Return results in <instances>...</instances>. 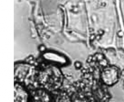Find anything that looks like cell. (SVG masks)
Returning a JSON list of instances; mask_svg holds the SVG:
<instances>
[{
    "instance_id": "6da1fadb",
    "label": "cell",
    "mask_w": 124,
    "mask_h": 102,
    "mask_svg": "<svg viewBox=\"0 0 124 102\" xmlns=\"http://www.w3.org/2000/svg\"><path fill=\"white\" fill-rule=\"evenodd\" d=\"M117 71L112 68H108L104 71L102 74V79L108 84L114 83L117 79Z\"/></svg>"
}]
</instances>
